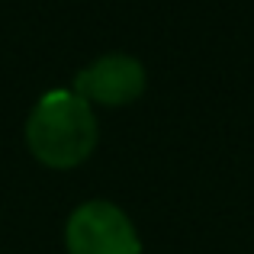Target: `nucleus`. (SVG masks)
<instances>
[{"label":"nucleus","instance_id":"f257e3e1","mask_svg":"<svg viewBox=\"0 0 254 254\" xmlns=\"http://www.w3.org/2000/svg\"><path fill=\"white\" fill-rule=\"evenodd\" d=\"M97 113L71 87L42 93L26 116V145L45 168L68 171L84 164L97 148Z\"/></svg>","mask_w":254,"mask_h":254},{"label":"nucleus","instance_id":"7ed1b4c3","mask_svg":"<svg viewBox=\"0 0 254 254\" xmlns=\"http://www.w3.org/2000/svg\"><path fill=\"white\" fill-rule=\"evenodd\" d=\"M148 87V71L129 52H103L74 74L71 90L97 106H126Z\"/></svg>","mask_w":254,"mask_h":254},{"label":"nucleus","instance_id":"f03ea898","mask_svg":"<svg viewBox=\"0 0 254 254\" xmlns=\"http://www.w3.org/2000/svg\"><path fill=\"white\" fill-rule=\"evenodd\" d=\"M68 254H142L135 222L113 199H84L64 222Z\"/></svg>","mask_w":254,"mask_h":254}]
</instances>
